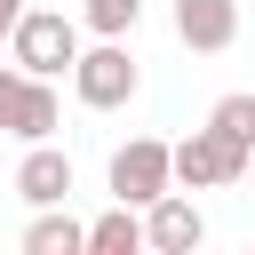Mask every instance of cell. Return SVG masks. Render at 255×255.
Segmentation results:
<instances>
[{
	"instance_id": "cell-1",
	"label": "cell",
	"mask_w": 255,
	"mask_h": 255,
	"mask_svg": "<svg viewBox=\"0 0 255 255\" xmlns=\"http://www.w3.org/2000/svg\"><path fill=\"white\" fill-rule=\"evenodd\" d=\"M8 48H16V64H24V72H40V80H48V72H64V64L80 56V24H72V16H56V8H24V16H16V32H8Z\"/></svg>"
},
{
	"instance_id": "cell-2",
	"label": "cell",
	"mask_w": 255,
	"mask_h": 255,
	"mask_svg": "<svg viewBox=\"0 0 255 255\" xmlns=\"http://www.w3.org/2000/svg\"><path fill=\"white\" fill-rule=\"evenodd\" d=\"M167 167H175V183L207 191V183H231V175L247 167V143H231V135H215V128H191V135L167 151Z\"/></svg>"
},
{
	"instance_id": "cell-3",
	"label": "cell",
	"mask_w": 255,
	"mask_h": 255,
	"mask_svg": "<svg viewBox=\"0 0 255 255\" xmlns=\"http://www.w3.org/2000/svg\"><path fill=\"white\" fill-rule=\"evenodd\" d=\"M167 183H175V167H167V143H159V135H135V143H120V151H112V199L151 207Z\"/></svg>"
},
{
	"instance_id": "cell-4",
	"label": "cell",
	"mask_w": 255,
	"mask_h": 255,
	"mask_svg": "<svg viewBox=\"0 0 255 255\" xmlns=\"http://www.w3.org/2000/svg\"><path fill=\"white\" fill-rule=\"evenodd\" d=\"M72 80H80V104H88V112H112V104L135 96V56H128L120 40H104V48L72 56Z\"/></svg>"
},
{
	"instance_id": "cell-5",
	"label": "cell",
	"mask_w": 255,
	"mask_h": 255,
	"mask_svg": "<svg viewBox=\"0 0 255 255\" xmlns=\"http://www.w3.org/2000/svg\"><path fill=\"white\" fill-rule=\"evenodd\" d=\"M0 128L24 135V143H48V135H56V88H48L40 72H16V88H8V104H0Z\"/></svg>"
},
{
	"instance_id": "cell-6",
	"label": "cell",
	"mask_w": 255,
	"mask_h": 255,
	"mask_svg": "<svg viewBox=\"0 0 255 255\" xmlns=\"http://www.w3.org/2000/svg\"><path fill=\"white\" fill-rule=\"evenodd\" d=\"M175 40L199 48V56L231 48L239 40V0H175Z\"/></svg>"
},
{
	"instance_id": "cell-7",
	"label": "cell",
	"mask_w": 255,
	"mask_h": 255,
	"mask_svg": "<svg viewBox=\"0 0 255 255\" xmlns=\"http://www.w3.org/2000/svg\"><path fill=\"white\" fill-rule=\"evenodd\" d=\"M199 239H207L199 207H191V199H175V191H159V199H151V215H143V247H159V255H191Z\"/></svg>"
},
{
	"instance_id": "cell-8",
	"label": "cell",
	"mask_w": 255,
	"mask_h": 255,
	"mask_svg": "<svg viewBox=\"0 0 255 255\" xmlns=\"http://www.w3.org/2000/svg\"><path fill=\"white\" fill-rule=\"evenodd\" d=\"M16 191H24L32 207H64V191H72V159L48 151V143H32L24 167H16Z\"/></svg>"
},
{
	"instance_id": "cell-9",
	"label": "cell",
	"mask_w": 255,
	"mask_h": 255,
	"mask_svg": "<svg viewBox=\"0 0 255 255\" xmlns=\"http://www.w3.org/2000/svg\"><path fill=\"white\" fill-rule=\"evenodd\" d=\"M88 247H96V255H135V247H143V223H135V207L120 199L112 215H96V223H88Z\"/></svg>"
},
{
	"instance_id": "cell-10",
	"label": "cell",
	"mask_w": 255,
	"mask_h": 255,
	"mask_svg": "<svg viewBox=\"0 0 255 255\" xmlns=\"http://www.w3.org/2000/svg\"><path fill=\"white\" fill-rule=\"evenodd\" d=\"M80 247H88V223H72V215H40L24 231V255H80Z\"/></svg>"
},
{
	"instance_id": "cell-11",
	"label": "cell",
	"mask_w": 255,
	"mask_h": 255,
	"mask_svg": "<svg viewBox=\"0 0 255 255\" xmlns=\"http://www.w3.org/2000/svg\"><path fill=\"white\" fill-rule=\"evenodd\" d=\"M207 128L215 135H231V143H247L255 151V96H223L215 112H207Z\"/></svg>"
},
{
	"instance_id": "cell-12",
	"label": "cell",
	"mask_w": 255,
	"mask_h": 255,
	"mask_svg": "<svg viewBox=\"0 0 255 255\" xmlns=\"http://www.w3.org/2000/svg\"><path fill=\"white\" fill-rule=\"evenodd\" d=\"M80 16H88V24L104 32V40H120V32H135V16H143V0H88Z\"/></svg>"
},
{
	"instance_id": "cell-13",
	"label": "cell",
	"mask_w": 255,
	"mask_h": 255,
	"mask_svg": "<svg viewBox=\"0 0 255 255\" xmlns=\"http://www.w3.org/2000/svg\"><path fill=\"white\" fill-rule=\"evenodd\" d=\"M16 16H24V0H0V40L16 32Z\"/></svg>"
},
{
	"instance_id": "cell-14",
	"label": "cell",
	"mask_w": 255,
	"mask_h": 255,
	"mask_svg": "<svg viewBox=\"0 0 255 255\" xmlns=\"http://www.w3.org/2000/svg\"><path fill=\"white\" fill-rule=\"evenodd\" d=\"M8 88H16V72H0V104H8Z\"/></svg>"
}]
</instances>
